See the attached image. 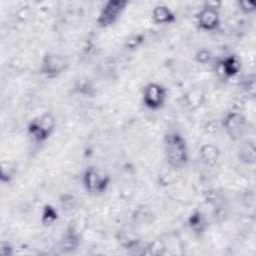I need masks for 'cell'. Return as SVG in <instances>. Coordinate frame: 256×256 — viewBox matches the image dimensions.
I'll list each match as a JSON object with an SVG mask.
<instances>
[{"label": "cell", "mask_w": 256, "mask_h": 256, "mask_svg": "<svg viewBox=\"0 0 256 256\" xmlns=\"http://www.w3.org/2000/svg\"><path fill=\"white\" fill-rule=\"evenodd\" d=\"M151 19L155 24L167 25L176 21V14L167 5L158 4L152 9Z\"/></svg>", "instance_id": "obj_13"}, {"label": "cell", "mask_w": 256, "mask_h": 256, "mask_svg": "<svg viewBox=\"0 0 256 256\" xmlns=\"http://www.w3.org/2000/svg\"><path fill=\"white\" fill-rule=\"evenodd\" d=\"M167 100V89L160 83L150 82L142 91V103L150 110L161 109Z\"/></svg>", "instance_id": "obj_7"}, {"label": "cell", "mask_w": 256, "mask_h": 256, "mask_svg": "<svg viewBox=\"0 0 256 256\" xmlns=\"http://www.w3.org/2000/svg\"><path fill=\"white\" fill-rule=\"evenodd\" d=\"M237 7L239 11L245 15H250L256 10V3L253 1H237Z\"/></svg>", "instance_id": "obj_23"}, {"label": "cell", "mask_w": 256, "mask_h": 256, "mask_svg": "<svg viewBox=\"0 0 256 256\" xmlns=\"http://www.w3.org/2000/svg\"><path fill=\"white\" fill-rule=\"evenodd\" d=\"M196 25L203 31H215L220 26L219 9L203 5L202 9L195 15Z\"/></svg>", "instance_id": "obj_8"}, {"label": "cell", "mask_w": 256, "mask_h": 256, "mask_svg": "<svg viewBox=\"0 0 256 256\" xmlns=\"http://www.w3.org/2000/svg\"><path fill=\"white\" fill-rule=\"evenodd\" d=\"M59 218L58 211L50 204H45L41 210L40 221L43 226L53 225Z\"/></svg>", "instance_id": "obj_18"}, {"label": "cell", "mask_w": 256, "mask_h": 256, "mask_svg": "<svg viewBox=\"0 0 256 256\" xmlns=\"http://www.w3.org/2000/svg\"><path fill=\"white\" fill-rule=\"evenodd\" d=\"M195 60L200 63V64H208L211 60H212V54L210 52V50L206 49V48H201L199 49L196 54H195Z\"/></svg>", "instance_id": "obj_25"}, {"label": "cell", "mask_w": 256, "mask_h": 256, "mask_svg": "<svg viewBox=\"0 0 256 256\" xmlns=\"http://www.w3.org/2000/svg\"><path fill=\"white\" fill-rule=\"evenodd\" d=\"M167 251V245L162 238H156L146 245V254L153 256L164 255Z\"/></svg>", "instance_id": "obj_19"}, {"label": "cell", "mask_w": 256, "mask_h": 256, "mask_svg": "<svg viewBox=\"0 0 256 256\" xmlns=\"http://www.w3.org/2000/svg\"><path fill=\"white\" fill-rule=\"evenodd\" d=\"M187 226L194 235L201 236L207 231L209 222L202 211L194 210L187 218Z\"/></svg>", "instance_id": "obj_12"}, {"label": "cell", "mask_w": 256, "mask_h": 256, "mask_svg": "<svg viewBox=\"0 0 256 256\" xmlns=\"http://www.w3.org/2000/svg\"><path fill=\"white\" fill-rule=\"evenodd\" d=\"M73 92L84 97H93L96 90L93 82L86 77L78 78L73 85Z\"/></svg>", "instance_id": "obj_17"}, {"label": "cell", "mask_w": 256, "mask_h": 256, "mask_svg": "<svg viewBox=\"0 0 256 256\" xmlns=\"http://www.w3.org/2000/svg\"><path fill=\"white\" fill-rule=\"evenodd\" d=\"M15 174V167L11 164L2 163V169H1V181L3 183H9L10 180L14 177Z\"/></svg>", "instance_id": "obj_22"}, {"label": "cell", "mask_w": 256, "mask_h": 256, "mask_svg": "<svg viewBox=\"0 0 256 256\" xmlns=\"http://www.w3.org/2000/svg\"><path fill=\"white\" fill-rule=\"evenodd\" d=\"M128 2L126 0H109L102 6L96 24L99 28H107L115 24L126 9Z\"/></svg>", "instance_id": "obj_5"}, {"label": "cell", "mask_w": 256, "mask_h": 256, "mask_svg": "<svg viewBox=\"0 0 256 256\" xmlns=\"http://www.w3.org/2000/svg\"><path fill=\"white\" fill-rule=\"evenodd\" d=\"M81 245V235L74 225L67 227L59 242V248L64 253L76 250Z\"/></svg>", "instance_id": "obj_10"}, {"label": "cell", "mask_w": 256, "mask_h": 256, "mask_svg": "<svg viewBox=\"0 0 256 256\" xmlns=\"http://www.w3.org/2000/svg\"><path fill=\"white\" fill-rule=\"evenodd\" d=\"M117 243L124 249L133 250L139 247L140 238L132 230L129 229H120L115 235Z\"/></svg>", "instance_id": "obj_14"}, {"label": "cell", "mask_w": 256, "mask_h": 256, "mask_svg": "<svg viewBox=\"0 0 256 256\" xmlns=\"http://www.w3.org/2000/svg\"><path fill=\"white\" fill-rule=\"evenodd\" d=\"M217 71L225 78H233L241 71V61L238 56L230 54L221 59L217 64Z\"/></svg>", "instance_id": "obj_9"}, {"label": "cell", "mask_w": 256, "mask_h": 256, "mask_svg": "<svg viewBox=\"0 0 256 256\" xmlns=\"http://www.w3.org/2000/svg\"><path fill=\"white\" fill-rule=\"evenodd\" d=\"M221 2L220 1H215V0H209V1H205L203 5L211 7V8H215V9H219L221 7Z\"/></svg>", "instance_id": "obj_28"}, {"label": "cell", "mask_w": 256, "mask_h": 256, "mask_svg": "<svg viewBox=\"0 0 256 256\" xmlns=\"http://www.w3.org/2000/svg\"><path fill=\"white\" fill-rule=\"evenodd\" d=\"M163 148L168 165L175 170L184 168L189 161L186 140L177 131H170L163 138Z\"/></svg>", "instance_id": "obj_1"}, {"label": "cell", "mask_w": 256, "mask_h": 256, "mask_svg": "<svg viewBox=\"0 0 256 256\" xmlns=\"http://www.w3.org/2000/svg\"><path fill=\"white\" fill-rule=\"evenodd\" d=\"M68 66V59L64 55L56 52H47L42 57L39 73L49 79H53L64 73Z\"/></svg>", "instance_id": "obj_4"}, {"label": "cell", "mask_w": 256, "mask_h": 256, "mask_svg": "<svg viewBox=\"0 0 256 256\" xmlns=\"http://www.w3.org/2000/svg\"><path fill=\"white\" fill-rule=\"evenodd\" d=\"M182 100L188 109L196 110L204 104L206 100V91L201 86H193L183 94Z\"/></svg>", "instance_id": "obj_11"}, {"label": "cell", "mask_w": 256, "mask_h": 256, "mask_svg": "<svg viewBox=\"0 0 256 256\" xmlns=\"http://www.w3.org/2000/svg\"><path fill=\"white\" fill-rule=\"evenodd\" d=\"M221 129V124L220 122L216 121V120H210L208 121L205 125H204V131L206 134L210 135V136H215L219 133V130Z\"/></svg>", "instance_id": "obj_26"}, {"label": "cell", "mask_w": 256, "mask_h": 256, "mask_svg": "<svg viewBox=\"0 0 256 256\" xmlns=\"http://www.w3.org/2000/svg\"><path fill=\"white\" fill-rule=\"evenodd\" d=\"M144 42V36L142 34H135L127 38L125 42V47L129 50H134L138 48Z\"/></svg>", "instance_id": "obj_24"}, {"label": "cell", "mask_w": 256, "mask_h": 256, "mask_svg": "<svg viewBox=\"0 0 256 256\" xmlns=\"http://www.w3.org/2000/svg\"><path fill=\"white\" fill-rule=\"evenodd\" d=\"M241 89L248 95V97L254 98L255 96V75L248 74L242 77L240 81Z\"/></svg>", "instance_id": "obj_20"}, {"label": "cell", "mask_w": 256, "mask_h": 256, "mask_svg": "<svg viewBox=\"0 0 256 256\" xmlns=\"http://www.w3.org/2000/svg\"><path fill=\"white\" fill-rule=\"evenodd\" d=\"M238 158L247 165H253L256 159V147L254 140L248 139L241 143L238 149Z\"/></svg>", "instance_id": "obj_15"}, {"label": "cell", "mask_w": 256, "mask_h": 256, "mask_svg": "<svg viewBox=\"0 0 256 256\" xmlns=\"http://www.w3.org/2000/svg\"><path fill=\"white\" fill-rule=\"evenodd\" d=\"M14 253L13 246L8 241H2L0 244V255L1 256H11Z\"/></svg>", "instance_id": "obj_27"}, {"label": "cell", "mask_w": 256, "mask_h": 256, "mask_svg": "<svg viewBox=\"0 0 256 256\" xmlns=\"http://www.w3.org/2000/svg\"><path fill=\"white\" fill-rule=\"evenodd\" d=\"M59 202H60L61 207L64 210H72L75 208V206L77 204V200H76L75 196L72 194H69V193H65V194L61 195Z\"/></svg>", "instance_id": "obj_21"}, {"label": "cell", "mask_w": 256, "mask_h": 256, "mask_svg": "<svg viewBox=\"0 0 256 256\" xmlns=\"http://www.w3.org/2000/svg\"><path fill=\"white\" fill-rule=\"evenodd\" d=\"M199 156L203 163L214 165L220 157V149L212 143H206L199 148Z\"/></svg>", "instance_id": "obj_16"}, {"label": "cell", "mask_w": 256, "mask_h": 256, "mask_svg": "<svg viewBox=\"0 0 256 256\" xmlns=\"http://www.w3.org/2000/svg\"><path fill=\"white\" fill-rule=\"evenodd\" d=\"M110 183V175L96 167H87L82 174V184L90 194L101 195L105 193Z\"/></svg>", "instance_id": "obj_3"}, {"label": "cell", "mask_w": 256, "mask_h": 256, "mask_svg": "<svg viewBox=\"0 0 256 256\" xmlns=\"http://www.w3.org/2000/svg\"><path fill=\"white\" fill-rule=\"evenodd\" d=\"M220 124L230 140L236 142L243 137L246 131L247 119L239 111H229L224 115Z\"/></svg>", "instance_id": "obj_6"}, {"label": "cell", "mask_w": 256, "mask_h": 256, "mask_svg": "<svg viewBox=\"0 0 256 256\" xmlns=\"http://www.w3.org/2000/svg\"><path fill=\"white\" fill-rule=\"evenodd\" d=\"M55 127L56 120L54 115L51 112H45L29 122L27 132L34 141L42 143L52 135Z\"/></svg>", "instance_id": "obj_2"}]
</instances>
